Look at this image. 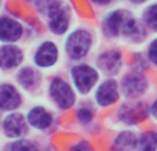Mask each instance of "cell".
Wrapping results in <instances>:
<instances>
[{"label": "cell", "mask_w": 157, "mask_h": 151, "mask_svg": "<svg viewBox=\"0 0 157 151\" xmlns=\"http://www.w3.org/2000/svg\"><path fill=\"white\" fill-rule=\"evenodd\" d=\"M103 28L112 38L124 36L134 42H141L146 36L144 27L125 10H116L108 14L103 22Z\"/></svg>", "instance_id": "obj_1"}, {"label": "cell", "mask_w": 157, "mask_h": 151, "mask_svg": "<svg viewBox=\"0 0 157 151\" xmlns=\"http://www.w3.org/2000/svg\"><path fill=\"white\" fill-rule=\"evenodd\" d=\"M71 76L73 80L75 88L80 94H88L98 83L99 74L94 67L88 64H77L71 69Z\"/></svg>", "instance_id": "obj_2"}, {"label": "cell", "mask_w": 157, "mask_h": 151, "mask_svg": "<svg viewBox=\"0 0 157 151\" xmlns=\"http://www.w3.org/2000/svg\"><path fill=\"white\" fill-rule=\"evenodd\" d=\"M48 93L52 101L61 110H69L76 103V93L72 85L62 78H54L48 86Z\"/></svg>", "instance_id": "obj_3"}, {"label": "cell", "mask_w": 157, "mask_h": 151, "mask_svg": "<svg viewBox=\"0 0 157 151\" xmlns=\"http://www.w3.org/2000/svg\"><path fill=\"white\" fill-rule=\"evenodd\" d=\"M92 44V36L86 29H76L69 35L66 40V53L69 58L78 61L88 54Z\"/></svg>", "instance_id": "obj_4"}, {"label": "cell", "mask_w": 157, "mask_h": 151, "mask_svg": "<svg viewBox=\"0 0 157 151\" xmlns=\"http://www.w3.org/2000/svg\"><path fill=\"white\" fill-rule=\"evenodd\" d=\"M48 27L55 35H62L68 31L71 24V11L66 4L52 0L47 8Z\"/></svg>", "instance_id": "obj_5"}, {"label": "cell", "mask_w": 157, "mask_h": 151, "mask_svg": "<svg viewBox=\"0 0 157 151\" xmlns=\"http://www.w3.org/2000/svg\"><path fill=\"white\" fill-rule=\"evenodd\" d=\"M149 82L147 78L145 76L142 72L139 71H132L128 72L121 80V93L128 99H136V97L142 96L146 93Z\"/></svg>", "instance_id": "obj_6"}, {"label": "cell", "mask_w": 157, "mask_h": 151, "mask_svg": "<svg viewBox=\"0 0 157 151\" xmlns=\"http://www.w3.org/2000/svg\"><path fill=\"white\" fill-rule=\"evenodd\" d=\"M120 97L119 83L114 79H106L95 90V101L101 107H110L116 104Z\"/></svg>", "instance_id": "obj_7"}, {"label": "cell", "mask_w": 157, "mask_h": 151, "mask_svg": "<svg viewBox=\"0 0 157 151\" xmlns=\"http://www.w3.org/2000/svg\"><path fill=\"white\" fill-rule=\"evenodd\" d=\"M97 65L108 76H113L120 72L123 67V55L119 50H108L98 55Z\"/></svg>", "instance_id": "obj_8"}, {"label": "cell", "mask_w": 157, "mask_h": 151, "mask_svg": "<svg viewBox=\"0 0 157 151\" xmlns=\"http://www.w3.org/2000/svg\"><path fill=\"white\" fill-rule=\"evenodd\" d=\"M149 115V108L145 103H125L119 110V118L127 125H135Z\"/></svg>", "instance_id": "obj_9"}, {"label": "cell", "mask_w": 157, "mask_h": 151, "mask_svg": "<svg viewBox=\"0 0 157 151\" xmlns=\"http://www.w3.org/2000/svg\"><path fill=\"white\" fill-rule=\"evenodd\" d=\"M58 47L54 42H44L35 53V64L40 68H51L58 61Z\"/></svg>", "instance_id": "obj_10"}, {"label": "cell", "mask_w": 157, "mask_h": 151, "mask_svg": "<svg viewBox=\"0 0 157 151\" xmlns=\"http://www.w3.org/2000/svg\"><path fill=\"white\" fill-rule=\"evenodd\" d=\"M4 135L10 139H19L26 133V119L22 114H10L3 122Z\"/></svg>", "instance_id": "obj_11"}, {"label": "cell", "mask_w": 157, "mask_h": 151, "mask_svg": "<svg viewBox=\"0 0 157 151\" xmlns=\"http://www.w3.org/2000/svg\"><path fill=\"white\" fill-rule=\"evenodd\" d=\"M26 122L35 129L46 130L52 125V114L47 111L44 107H33L29 110L26 115Z\"/></svg>", "instance_id": "obj_12"}, {"label": "cell", "mask_w": 157, "mask_h": 151, "mask_svg": "<svg viewBox=\"0 0 157 151\" xmlns=\"http://www.w3.org/2000/svg\"><path fill=\"white\" fill-rule=\"evenodd\" d=\"M22 36V25L10 17H0V40L13 43Z\"/></svg>", "instance_id": "obj_13"}, {"label": "cell", "mask_w": 157, "mask_h": 151, "mask_svg": "<svg viewBox=\"0 0 157 151\" xmlns=\"http://www.w3.org/2000/svg\"><path fill=\"white\" fill-rule=\"evenodd\" d=\"M21 94L13 85H0V110L13 111L21 105Z\"/></svg>", "instance_id": "obj_14"}, {"label": "cell", "mask_w": 157, "mask_h": 151, "mask_svg": "<svg viewBox=\"0 0 157 151\" xmlns=\"http://www.w3.org/2000/svg\"><path fill=\"white\" fill-rule=\"evenodd\" d=\"M24 60V53L19 47L7 44L0 49V68L13 69L18 67Z\"/></svg>", "instance_id": "obj_15"}, {"label": "cell", "mask_w": 157, "mask_h": 151, "mask_svg": "<svg viewBox=\"0 0 157 151\" xmlns=\"http://www.w3.org/2000/svg\"><path fill=\"white\" fill-rule=\"evenodd\" d=\"M17 79L18 83L26 90H32L36 86L40 83V74H39L36 69L26 67V68H22L21 71L17 75Z\"/></svg>", "instance_id": "obj_16"}, {"label": "cell", "mask_w": 157, "mask_h": 151, "mask_svg": "<svg viewBox=\"0 0 157 151\" xmlns=\"http://www.w3.org/2000/svg\"><path fill=\"white\" fill-rule=\"evenodd\" d=\"M138 151H157V132L156 130H146L136 139Z\"/></svg>", "instance_id": "obj_17"}, {"label": "cell", "mask_w": 157, "mask_h": 151, "mask_svg": "<svg viewBox=\"0 0 157 151\" xmlns=\"http://www.w3.org/2000/svg\"><path fill=\"white\" fill-rule=\"evenodd\" d=\"M136 136L132 132H123L114 140V147L117 151H132L136 147Z\"/></svg>", "instance_id": "obj_18"}, {"label": "cell", "mask_w": 157, "mask_h": 151, "mask_svg": "<svg viewBox=\"0 0 157 151\" xmlns=\"http://www.w3.org/2000/svg\"><path fill=\"white\" fill-rule=\"evenodd\" d=\"M145 22L153 31H157V3L150 6L145 13Z\"/></svg>", "instance_id": "obj_19"}, {"label": "cell", "mask_w": 157, "mask_h": 151, "mask_svg": "<svg viewBox=\"0 0 157 151\" xmlns=\"http://www.w3.org/2000/svg\"><path fill=\"white\" fill-rule=\"evenodd\" d=\"M10 151H39V147L36 146L33 141L22 139V140H17L15 143L11 146Z\"/></svg>", "instance_id": "obj_20"}, {"label": "cell", "mask_w": 157, "mask_h": 151, "mask_svg": "<svg viewBox=\"0 0 157 151\" xmlns=\"http://www.w3.org/2000/svg\"><path fill=\"white\" fill-rule=\"evenodd\" d=\"M76 116H77L78 122H80L81 125L90 124V122L94 119V111H92L90 107H81L77 110Z\"/></svg>", "instance_id": "obj_21"}, {"label": "cell", "mask_w": 157, "mask_h": 151, "mask_svg": "<svg viewBox=\"0 0 157 151\" xmlns=\"http://www.w3.org/2000/svg\"><path fill=\"white\" fill-rule=\"evenodd\" d=\"M147 58L150 60V63H153L155 65H157V39H155V40L149 44V49H147Z\"/></svg>", "instance_id": "obj_22"}, {"label": "cell", "mask_w": 157, "mask_h": 151, "mask_svg": "<svg viewBox=\"0 0 157 151\" xmlns=\"http://www.w3.org/2000/svg\"><path fill=\"white\" fill-rule=\"evenodd\" d=\"M71 151H92V150H91V146H90L87 141H80L76 146L72 147Z\"/></svg>", "instance_id": "obj_23"}, {"label": "cell", "mask_w": 157, "mask_h": 151, "mask_svg": "<svg viewBox=\"0 0 157 151\" xmlns=\"http://www.w3.org/2000/svg\"><path fill=\"white\" fill-rule=\"evenodd\" d=\"M150 112H152V115L155 116V118L157 119V100L155 103H153V105H152V108H150Z\"/></svg>", "instance_id": "obj_24"}, {"label": "cell", "mask_w": 157, "mask_h": 151, "mask_svg": "<svg viewBox=\"0 0 157 151\" xmlns=\"http://www.w3.org/2000/svg\"><path fill=\"white\" fill-rule=\"evenodd\" d=\"M92 3H95V4H99V6H103V4H108V3H110V0H91Z\"/></svg>", "instance_id": "obj_25"}, {"label": "cell", "mask_w": 157, "mask_h": 151, "mask_svg": "<svg viewBox=\"0 0 157 151\" xmlns=\"http://www.w3.org/2000/svg\"><path fill=\"white\" fill-rule=\"evenodd\" d=\"M131 3H135V4H141V3H145L146 0H130Z\"/></svg>", "instance_id": "obj_26"}]
</instances>
